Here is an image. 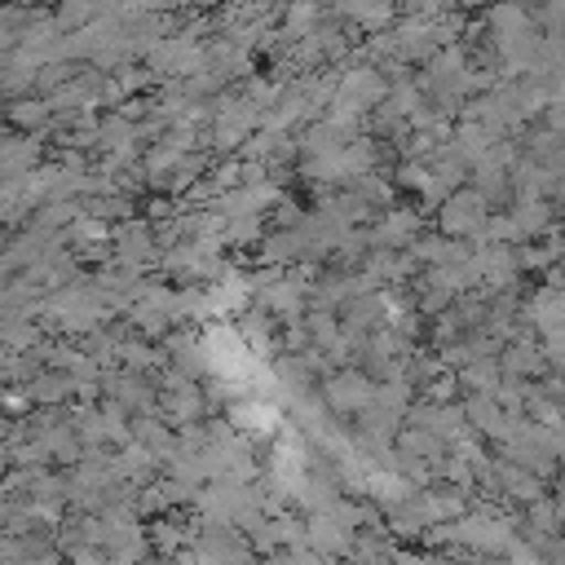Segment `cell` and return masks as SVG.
Returning a JSON list of instances; mask_svg holds the SVG:
<instances>
[{
	"mask_svg": "<svg viewBox=\"0 0 565 565\" xmlns=\"http://www.w3.org/2000/svg\"><path fill=\"white\" fill-rule=\"evenodd\" d=\"M441 530H446V543L472 547V552H481V556L503 552L508 539H512L508 521H499V516H468V521H455V525H441Z\"/></svg>",
	"mask_w": 565,
	"mask_h": 565,
	"instance_id": "1",
	"label": "cell"
},
{
	"mask_svg": "<svg viewBox=\"0 0 565 565\" xmlns=\"http://www.w3.org/2000/svg\"><path fill=\"white\" fill-rule=\"evenodd\" d=\"M446 225H450V230H481V225H486V199H481V194L455 199L450 212H446Z\"/></svg>",
	"mask_w": 565,
	"mask_h": 565,
	"instance_id": "2",
	"label": "cell"
},
{
	"mask_svg": "<svg viewBox=\"0 0 565 565\" xmlns=\"http://www.w3.org/2000/svg\"><path fill=\"white\" fill-rule=\"evenodd\" d=\"M331 402H335L340 411H353V406H366V402H371V388H366V380H358V375H340V380H331Z\"/></svg>",
	"mask_w": 565,
	"mask_h": 565,
	"instance_id": "3",
	"label": "cell"
},
{
	"mask_svg": "<svg viewBox=\"0 0 565 565\" xmlns=\"http://www.w3.org/2000/svg\"><path fill=\"white\" fill-rule=\"evenodd\" d=\"M539 366H543L539 349H512V358H508V371H539Z\"/></svg>",
	"mask_w": 565,
	"mask_h": 565,
	"instance_id": "4",
	"label": "cell"
}]
</instances>
